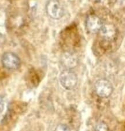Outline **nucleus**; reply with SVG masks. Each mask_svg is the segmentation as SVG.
Listing matches in <instances>:
<instances>
[{"mask_svg": "<svg viewBox=\"0 0 125 131\" xmlns=\"http://www.w3.org/2000/svg\"><path fill=\"white\" fill-rule=\"evenodd\" d=\"M60 84L67 90H72L75 88L78 83V77L71 69H65L59 76Z\"/></svg>", "mask_w": 125, "mask_h": 131, "instance_id": "f257e3e1", "label": "nucleus"}, {"mask_svg": "<svg viewBox=\"0 0 125 131\" xmlns=\"http://www.w3.org/2000/svg\"><path fill=\"white\" fill-rule=\"evenodd\" d=\"M46 13L53 19H60L65 14V10L59 0H49L46 5Z\"/></svg>", "mask_w": 125, "mask_h": 131, "instance_id": "f03ea898", "label": "nucleus"}, {"mask_svg": "<svg viewBox=\"0 0 125 131\" xmlns=\"http://www.w3.org/2000/svg\"><path fill=\"white\" fill-rule=\"evenodd\" d=\"M95 88L96 93L101 98L109 97L113 91L111 82L104 79H100L96 82Z\"/></svg>", "mask_w": 125, "mask_h": 131, "instance_id": "7ed1b4c3", "label": "nucleus"}, {"mask_svg": "<svg viewBox=\"0 0 125 131\" xmlns=\"http://www.w3.org/2000/svg\"><path fill=\"white\" fill-rule=\"evenodd\" d=\"M2 64L6 69L16 70L20 67L21 61L16 54L12 52H6L2 57Z\"/></svg>", "mask_w": 125, "mask_h": 131, "instance_id": "20e7f679", "label": "nucleus"}, {"mask_svg": "<svg viewBox=\"0 0 125 131\" xmlns=\"http://www.w3.org/2000/svg\"><path fill=\"white\" fill-rule=\"evenodd\" d=\"M104 23L102 19L95 14H90L87 17L85 22L87 31L90 33L99 32Z\"/></svg>", "mask_w": 125, "mask_h": 131, "instance_id": "39448f33", "label": "nucleus"}, {"mask_svg": "<svg viewBox=\"0 0 125 131\" xmlns=\"http://www.w3.org/2000/svg\"><path fill=\"white\" fill-rule=\"evenodd\" d=\"M99 33L102 39L108 41H112L116 39L118 31L114 24H104L99 31Z\"/></svg>", "mask_w": 125, "mask_h": 131, "instance_id": "423d86ee", "label": "nucleus"}, {"mask_svg": "<svg viewBox=\"0 0 125 131\" xmlns=\"http://www.w3.org/2000/svg\"><path fill=\"white\" fill-rule=\"evenodd\" d=\"M62 61L63 65L68 68L66 69H71L76 65V60L72 54L70 53H66L63 55L62 58Z\"/></svg>", "mask_w": 125, "mask_h": 131, "instance_id": "0eeeda50", "label": "nucleus"}, {"mask_svg": "<svg viewBox=\"0 0 125 131\" xmlns=\"http://www.w3.org/2000/svg\"><path fill=\"white\" fill-rule=\"evenodd\" d=\"M95 131H108V126L105 122H100L96 125Z\"/></svg>", "mask_w": 125, "mask_h": 131, "instance_id": "6e6552de", "label": "nucleus"}, {"mask_svg": "<svg viewBox=\"0 0 125 131\" xmlns=\"http://www.w3.org/2000/svg\"><path fill=\"white\" fill-rule=\"evenodd\" d=\"M55 131H71L69 127L65 124H60L56 128Z\"/></svg>", "mask_w": 125, "mask_h": 131, "instance_id": "1a4fd4ad", "label": "nucleus"}, {"mask_svg": "<svg viewBox=\"0 0 125 131\" xmlns=\"http://www.w3.org/2000/svg\"><path fill=\"white\" fill-rule=\"evenodd\" d=\"M4 109V101L3 98L0 96V114L2 113Z\"/></svg>", "mask_w": 125, "mask_h": 131, "instance_id": "9d476101", "label": "nucleus"}, {"mask_svg": "<svg viewBox=\"0 0 125 131\" xmlns=\"http://www.w3.org/2000/svg\"><path fill=\"white\" fill-rule=\"evenodd\" d=\"M93 1L96 3H101V2H103L104 0H93Z\"/></svg>", "mask_w": 125, "mask_h": 131, "instance_id": "9b49d317", "label": "nucleus"}]
</instances>
